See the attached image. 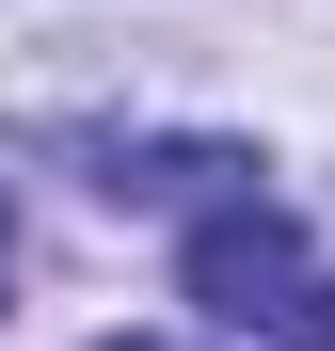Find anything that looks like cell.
<instances>
[{"label": "cell", "mask_w": 335, "mask_h": 351, "mask_svg": "<svg viewBox=\"0 0 335 351\" xmlns=\"http://www.w3.org/2000/svg\"><path fill=\"white\" fill-rule=\"evenodd\" d=\"M303 287H319V271H303V223H288V208H208V223H192V304H208L223 335L271 351Z\"/></svg>", "instance_id": "6da1fadb"}, {"label": "cell", "mask_w": 335, "mask_h": 351, "mask_svg": "<svg viewBox=\"0 0 335 351\" xmlns=\"http://www.w3.org/2000/svg\"><path fill=\"white\" fill-rule=\"evenodd\" d=\"M271 351H335V287H303V304H288V335H271Z\"/></svg>", "instance_id": "7a4b0ae2"}, {"label": "cell", "mask_w": 335, "mask_h": 351, "mask_svg": "<svg viewBox=\"0 0 335 351\" xmlns=\"http://www.w3.org/2000/svg\"><path fill=\"white\" fill-rule=\"evenodd\" d=\"M96 351H176V335H96Z\"/></svg>", "instance_id": "3957f363"}]
</instances>
